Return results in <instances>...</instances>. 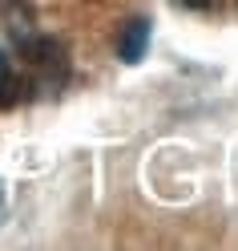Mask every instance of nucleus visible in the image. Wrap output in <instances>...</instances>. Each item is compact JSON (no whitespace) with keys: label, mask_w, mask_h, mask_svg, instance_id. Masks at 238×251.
Listing matches in <instances>:
<instances>
[{"label":"nucleus","mask_w":238,"mask_h":251,"mask_svg":"<svg viewBox=\"0 0 238 251\" xmlns=\"http://www.w3.org/2000/svg\"><path fill=\"white\" fill-rule=\"evenodd\" d=\"M146 49H150V21L137 17V21L125 25V33L117 41V57L125 61V65H137V61L146 57Z\"/></svg>","instance_id":"f257e3e1"},{"label":"nucleus","mask_w":238,"mask_h":251,"mask_svg":"<svg viewBox=\"0 0 238 251\" xmlns=\"http://www.w3.org/2000/svg\"><path fill=\"white\" fill-rule=\"evenodd\" d=\"M4 77H8V61H4V53H0V85H4Z\"/></svg>","instance_id":"f03ea898"},{"label":"nucleus","mask_w":238,"mask_h":251,"mask_svg":"<svg viewBox=\"0 0 238 251\" xmlns=\"http://www.w3.org/2000/svg\"><path fill=\"white\" fill-rule=\"evenodd\" d=\"M182 4H190V8H198V4H206V0H182Z\"/></svg>","instance_id":"7ed1b4c3"},{"label":"nucleus","mask_w":238,"mask_h":251,"mask_svg":"<svg viewBox=\"0 0 238 251\" xmlns=\"http://www.w3.org/2000/svg\"><path fill=\"white\" fill-rule=\"evenodd\" d=\"M0 215H4V186H0Z\"/></svg>","instance_id":"20e7f679"}]
</instances>
